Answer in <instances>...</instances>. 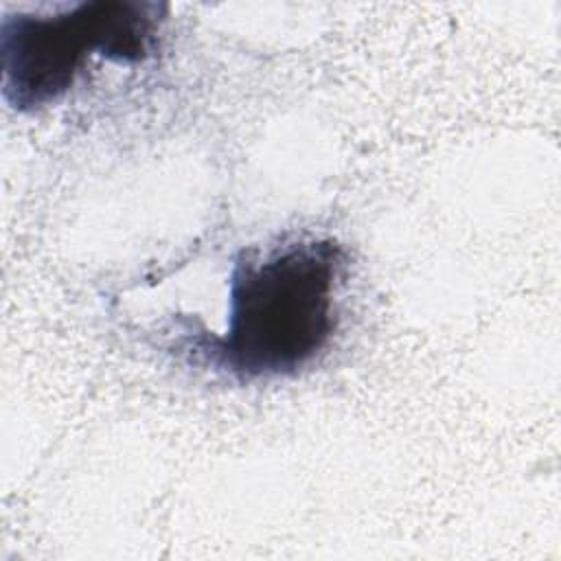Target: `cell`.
<instances>
[{
  "label": "cell",
  "instance_id": "1",
  "mask_svg": "<svg viewBox=\"0 0 561 561\" xmlns=\"http://www.w3.org/2000/svg\"><path fill=\"white\" fill-rule=\"evenodd\" d=\"M346 265V248L333 237L241 250L228 283L226 331H182L186 353L239 383L298 375L335 335Z\"/></svg>",
  "mask_w": 561,
  "mask_h": 561
},
{
  "label": "cell",
  "instance_id": "2",
  "mask_svg": "<svg viewBox=\"0 0 561 561\" xmlns=\"http://www.w3.org/2000/svg\"><path fill=\"white\" fill-rule=\"evenodd\" d=\"M167 2L83 0L55 11L0 18L2 99L20 114L57 105L99 55L121 66L149 61L160 48Z\"/></svg>",
  "mask_w": 561,
  "mask_h": 561
}]
</instances>
